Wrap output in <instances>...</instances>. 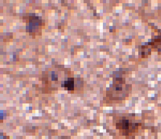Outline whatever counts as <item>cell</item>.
<instances>
[{"label": "cell", "mask_w": 161, "mask_h": 139, "mask_svg": "<svg viewBox=\"0 0 161 139\" xmlns=\"http://www.w3.org/2000/svg\"><path fill=\"white\" fill-rule=\"evenodd\" d=\"M63 87H68V90H73L74 87L73 78H69L67 81H65V84H62Z\"/></svg>", "instance_id": "6da1fadb"}]
</instances>
